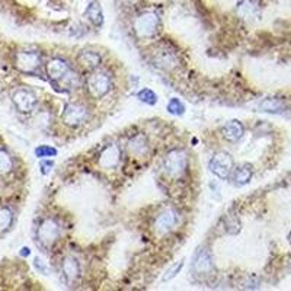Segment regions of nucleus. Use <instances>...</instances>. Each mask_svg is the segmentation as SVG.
<instances>
[{
    "instance_id": "f3484780",
    "label": "nucleus",
    "mask_w": 291,
    "mask_h": 291,
    "mask_svg": "<svg viewBox=\"0 0 291 291\" xmlns=\"http://www.w3.org/2000/svg\"><path fill=\"white\" fill-rule=\"evenodd\" d=\"M149 146H147V138L143 134H138L135 137H132L128 143V152L134 156H141L147 152Z\"/></svg>"
},
{
    "instance_id": "6ab92c4d",
    "label": "nucleus",
    "mask_w": 291,
    "mask_h": 291,
    "mask_svg": "<svg viewBox=\"0 0 291 291\" xmlns=\"http://www.w3.org/2000/svg\"><path fill=\"white\" fill-rule=\"evenodd\" d=\"M137 98H138V101H141L146 105H156L158 104V95L149 87H143L141 90H138Z\"/></svg>"
},
{
    "instance_id": "cd10ccee",
    "label": "nucleus",
    "mask_w": 291,
    "mask_h": 291,
    "mask_svg": "<svg viewBox=\"0 0 291 291\" xmlns=\"http://www.w3.org/2000/svg\"><path fill=\"white\" fill-rule=\"evenodd\" d=\"M29 253H31L29 248H22V249H21V255H22V256H28Z\"/></svg>"
},
{
    "instance_id": "dca6fc26",
    "label": "nucleus",
    "mask_w": 291,
    "mask_h": 291,
    "mask_svg": "<svg viewBox=\"0 0 291 291\" xmlns=\"http://www.w3.org/2000/svg\"><path fill=\"white\" fill-rule=\"evenodd\" d=\"M102 61V57L99 53L93 51V50H83L79 54V63L82 64L83 69L87 70H95Z\"/></svg>"
},
{
    "instance_id": "aec40b11",
    "label": "nucleus",
    "mask_w": 291,
    "mask_h": 291,
    "mask_svg": "<svg viewBox=\"0 0 291 291\" xmlns=\"http://www.w3.org/2000/svg\"><path fill=\"white\" fill-rule=\"evenodd\" d=\"M167 112H169V114H172V115H178V117H181V115H184V114H185V105L182 104V101H181V99H178V98H172V99L167 102Z\"/></svg>"
},
{
    "instance_id": "9d476101",
    "label": "nucleus",
    "mask_w": 291,
    "mask_h": 291,
    "mask_svg": "<svg viewBox=\"0 0 291 291\" xmlns=\"http://www.w3.org/2000/svg\"><path fill=\"white\" fill-rule=\"evenodd\" d=\"M179 220V215L175 210H165L163 212H160L156 220H155V230L159 235H165L167 232H170L172 229L176 227Z\"/></svg>"
},
{
    "instance_id": "393cba45",
    "label": "nucleus",
    "mask_w": 291,
    "mask_h": 291,
    "mask_svg": "<svg viewBox=\"0 0 291 291\" xmlns=\"http://www.w3.org/2000/svg\"><path fill=\"white\" fill-rule=\"evenodd\" d=\"M182 266H184V261H179L178 264H175L173 266H170L166 272H165V275H163L162 281H169V280H172V278H173V277H175V275L182 269Z\"/></svg>"
},
{
    "instance_id": "a211bd4d",
    "label": "nucleus",
    "mask_w": 291,
    "mask_h": 291,
    "mask_svg": "<svg viewBox=\"0 0 291 291\" xmlns=\"http://www.w3.org/2000/svg\"><path fill=\"white\" fill-rule=\"evenodd\" d=\"M84 16L96 26H101L104 24V13H102V7L99 6L98 1H92L86 10H84Z\"/></svg>"
},
{
    "instance_id": "39448f33",
    "label": "nucleus",
    "mask_w": 291,
    "mask_h": 291,
    "mask_svg": "<svg viewBox=\"0 0 291 291\" xmlns=\"http://www.w3.org/2000/svg\"><path fill=\"white\" fill-rule=\"evenodd\" d=\"M15 67L26 75H37L41 69V57L35 51H21L15 55Z\"/></svg>"
},
{
    "instance_id": "7ed1b4c3",
    "label": "nucleus",
    "mask_w": 291,
    "mask_h": 291,
    "mask_svg": "<svg viewBox=\"0 0 291 291\" xmlns=\"http://www.w3.org/2000/svg\"><path fill=\"white\" fill-rule=\"evenodd\" d=\"M186 167H188V156L184 150L175 149V150H170L165 156L163 169L169 176L179 178L185 173Z\"/></svg>"
},
{
    "instance_id": "f257e3e1",
    "label": "nucleus",
    "mask_w": 291,
    "mask_h": 291,
    "mask_svg": "<svg viewBox=\"0 0 291 291\" xmlns=\"http://www.w3.org/2000/svg\"><path fill=\"white\" fill-rule=\"evenodd\" d=\"M47 75L50 82L58 90H72L80 84L79 75L63 58H51L47 63Z\"/></svg>"
},
{
    "instance_id": "2eb2a0df",
    "label": "nucleus",
    "mask_w": 291,
    "mask_h": 291,
    "mask_svg": "<svg viewBox=\"0 0 291 291\" xmlns=\"http://www.w3.org/2000/svg\"><path fill=\"white\" fill-rule=\"evenodd\" d=\"M252 175H253V169L250 165H239L233 169L232 172V181H233V185L235 186H243L246 184H249V181L252 179Z\"/></svg>"
},
{
    "instance_id": "423d86ee",
    "label": "nucleus",
    "mask_w": 291,
    "mask_h": 291,
    "mask_svg": "<svg viewBox=\"0 0 291 291\" xmlns=\"http://www.w3.org/2000/svg\"><path fill=\"white\" fill-rule=\"evenodd\" d=\"M208 167H210L211 173H214L217 178L227 179V178H230V175L235 169V162H233V158L227 152H218L211 158Z\"/></svg>"
},
{
    "instance_id": "0eeeda50",
    "label": "nucleus",
    "mask_w": 291,
    "mask_h": 291,
    "mask_svg": "<svg viewBox=\"0 0 291 291\" xmlns=\"http://www.w3.org/2000/svg\"><path fill=\"white\" fill-rule=\"evenodd\" d=\"M58 236H60V224L54 218H45L40 224L37 232L38 242L44 248H50L55 243Z\"/></svg>"
},
{
    "instance_id": "b1692460",
    "label": "nucleus",
    "mask_w": 291,
    "mask_h": 291,
    "mask_svg": "<svg viewBox=\"0 0 291 291\" xmlns=\"http://www.w3.org/2000/svg\"><path fill=\"white\" fill-rule=\"evenodd\" d=\"M35 156L40 158V159L54 158V156H57V149H54V147H51V146L42 144V146H38V147L35 149Z\"/></svg>"
},
{
    "instance_id": "6e6552de",
    "label": "nucleus",
    "mask_w": 291,
    "mask_h": 291,
    "mask_svg": "<svg viewBox=\"0 0 291 291\" xmlns=\"http://www.w3.org/2000/svg\"><path fill=\"white\" fill-rule=\"evenodd\" d=\"M89 118V111L82 104H67L63 111V121L69 127H79Z\"/></svg>"
},
{
    "instance_id": "4be33fe9",
    "label": "nucleus",
    "mask_w": 291,
    "mask_h": 291,
    "mask_svg": "<svg viewBox=\"0 0 291 291\" xmlns=\"http://www.w3.org/2000/svg\"><path fill=\"white\" fill-rule=\"evenodd\" d=\"M259 108L265 112H280L283 109V104L278 99H265Z\"/></svg>"
},
{
    "instance_id": "1a4fd4ad",
    "label": "nucleus",
    "mask_w": 291,
    "mask_h": 291,
    "mask_svg": "<svg viewBox=\"0 0 291 291\" xmlns=\"http://www.w3.org/2000/svg\"><path fill=\"white\" fill-rule=\"evenodd\" d=\"M13 104L21 112H31L37 106V96L29 89H18L13 93Z\"/></svg>"
},
{
    "instance_id": "bb28decb",
    "label": "nucleus",
    "mask_w": 291,
    "mask_h": 291,
    "mask_svg": "<svg viewBox=\"0 0 291 291\" xmlns=\"http://www.w3.org/2000/svg\"><path fill=\"white\" fill-rule=\"evenodd\" d=\"M53 166H54L53 160H42L41 165H40V167H41L42 175H48V173L51 172Z\"/></svg>"
},
{
    "instance_id": "4468645a",
    "label": "nucleus",
    "mask_w": 291,
    "mask_h": 291,
    "mask_svg": "<svg viewBox=\"0 0 291 291\" xmlns=\"http://www.w3.org/2000/svg\"><path fill=\"white\" fill-rule=\"evenodd\" d=\"M61 272H63V277L66 278L67 283L76 281L80 275V265H79L78 259L73 258V256L64 258V261L61 264Z\"/></svg>"
},
{
    "instance_id": "f03ea898",
    "label": "nucleus",
    "mask_w": 291,
    "mask_h": 291,
    "mask_svg": "<svg viewBox=\"0 0 291 291\" xmlns=\"http://www.w3.org/2000/svg\"><path fill=\"white\" fill-rule=\"evenodd\" d=\"M160 19L155 12H144L134 21V32L140 38H152L158 34Z\"/></svg>"
},
{
    "instance_id": "f8f14e48",
    "label": "nucleus",
    "mask_w": 291,
    "mask_h": 291,
    "mask_svg": "<svg viewBox=\"0 0 291 291\" xmlns=\"http://www.w3.org/2000/svg\"><path fill=\"white\" fill-rule=\"evenodd\" d=\"M214 265H212V259L210 252L206 249H200L197 252V255L194 256L192 261V269L195 274L198 275H208L212 271Z\"/></svg>"
},
{
    "instance_id": "9b49d317",
    "label": "nucleus",
    "mask_w": 291,
    "mask_h": 291,
    "mask_svg": "<svg viewBox=\"0 0 291 291\" xmlns=\"http://www.w3.org/2000/svg\"><path fill=\"white\" fill-rule=\"evenodd\" d=\"M121 160V150L117 144L106 146L99 156V166L104 169H115Z\"/></svg>"
},
{
    "instance_id": "a878e982",
    "label": "nucleus",
    "mask_w": 291,
    "mask_h": 291,
    "mask_svg": "<svg viewBox=\"0 0 291 291\" xmlns=\"http://www.w3.org/2000/svg\"><path fill=\"white\" fill-rule=\"evenodd\" d=\"M34 266H35L41 274H44V275H47V274L50 272V266H48V264L42 259L41 256H37V258L34 259Z\"/></svg>"
},
{
    "instance_id": "412c9836",
    "label": "nucleus",
    "mask_w": 291,
    "mask_h": 291,
    "mask_svg": "<svg viewBox=\"0 0 291 291\" xmlns=\"http://www.w3.org/2000/svg\"><path fill=\"white\" fill-rule=\"evenodd\" d=\"M13 221V214L7 207L0 208V233L6 232Z\"/></svg>"
},
{
    "instance_id": "20e7f679",
    "label": "nucleus",
    "mask_w": 291,
    "mask_h": 291,
    "mask_svg": "<svg viewBox=\"0 0 291 291\" xmlns=\"http://www.w3.org/2000/svg\"><path fill=\"white\" fill-rule=\"evenodd\" d=\"M86 87L95 98H104L111 90V78L106 72H93L86 79Z\"/></svg>"
},
{
    "instance_id": "ddd939ff",
    "label": "nucleus",
    "mask_w": 291,
    "mask_h": 291,
    "mask_svg": "<svg viewBox=\"0 0 291 291\" xmlns=\"http://www.w3.org/2000/svg\"><path fill=\"white\" fill-rule=\"evenodd\" d=\"M221 132H223V137H224L227 141L236 143V141H239V140L243 137V134H245V127H243V124H242L239 120H232V121H229V123L224 124Z\"/></svg>"
},
{
    "instance_id": "5701e85b",
    "label": "nucleus",
    "mask_w": 291,
    "mask_h": 291,
    "mask_svg": "<svg viewBox=\"0 0 291 291\" xmlns=\"http://www.w3.org/2000/svg\"><path fill=\"white\" fill-rule=\"evenodd\" d=\"M13 166V162H12V158L0 149V175H4V173H9L12 170Z\"/></svg>"
}]
</instances>
